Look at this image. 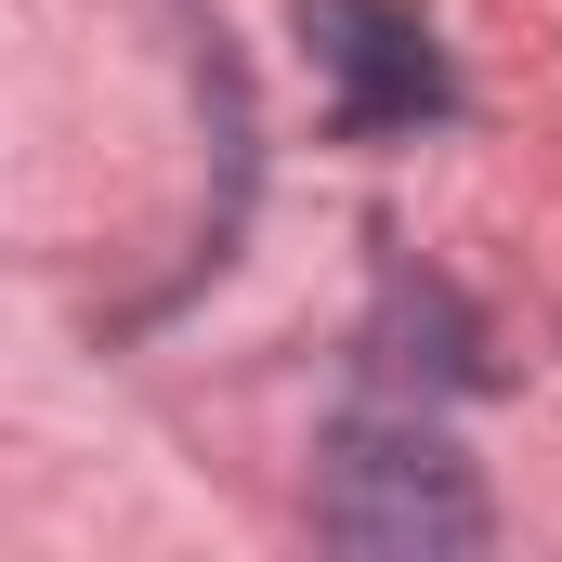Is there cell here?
<instances>
[{"instance_id":"cell-2","label":"cell","mask_w":562,"mask_h":562,"mask_svg":"<svg viewBox=\"0 0 562 562\" xmlns=\"http://www.w3.org/2000/svg\"><path fill=\"white\" fill-rule=\"evenodd\" d=\"M301 40H314V66L340 92V132H419V119H445V66H431V40L393 0H301Z\"/></svg>"},{"instance_id":"cell-1","label":"cell","mask_w":562,"mask_h":562,"mask_svg":"<svg viewBox=\"0 0 562 562\" xmlns=\"http://www.w3.org/2000/svg\"><path fill=\"white\" fill-rule=\"evenodd\" d=\"M314 537L367 562H458L484 550V484L419 419H340L314 458Z\"/></svg>"}]
</instances>
